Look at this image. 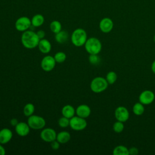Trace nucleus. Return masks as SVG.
I'll use <instances>...</instances> for the list:
<instances>
[{"instance_id": "obj_1", "label": "nucleus", "mask_w": 155, "mask_h": 155, "mask_svg": "<svg viewBox=\"0 0 155 155\" xmlns=\"http://www.w3.org/2000/svg\"><path fill=\"white\" fill-rule=\"evenodd\" d=\"M39 40L36 33L31 30L24 31L21 38L22 45L27 49H33L38 47Z\"/></svg>"}, {"instance_id": "obj_2", "label": "nucleus", "mask_w": 155, "mask_h": 155, "mask_svg": "<svg viewBox=\"0 0 155 155\" xmlns=\"http://www.w3.org/2000/svg\"><path fill=\"white\" fill-rule=\"evenodd\" d=\"M87 39V32L82 28L75 29L71 35V41L76 47H82L84 45Z\"/></svg>"}, {"instance_id": "obj_3", "label": "nucleus", "mask_w": 155, "mask_h": 155, "mask_svg": "<svg viewBox=\"0 0 155 155\" xmlns=\"http://www.w3.org/2000/svg\"><path fill=\"white\" fill-rule=\"evenodd\" d=\"M84 46L85 50L90 54H97L100 53L102 49L101 41L94 37L87 39Z\"/></svg>"}, {"instance_id": "obj_4", "label": "nucleus", "mask_w": 155, "mask_h": 155, "mask_svg": "<svg viewBox=\"0 0 155 155\" xmlns=\"http://www.w3.org/2000/svg\"><path fill=\"white\" fill-rule=\"evenodd\" d=\"M108 82L102 77L94 78L90 83V88L92 91L99 93L105 90L108 87Z\"/></svg>"}, {"instance_id": "obj_5", "label": "nucleus", "mask_w": 155, "mask_h": 155, "mask_svg": "<svg viewBox=\"0 0 155 155\" xmlns=\"http://www.w3.org/2000/svg\"><path fill=\"white\" fill-rule=\"evenodd\" d=\"M27 124L31 129L41 130L45 127L46 121L42 116L32 114L28 117Z\"/></svg>"}, {"instance_id": "obj_6", "label": "nucleus", "mask_w": 155, "mask_h": 155, "mask_svg": "<svg viewBox=\"0 0 155 155\" xmlns=\"http://www.w3.org/2000/svg\"><path fill=\"white\" fill-rule=\"evenodd\" d=\"M87 126V122L85 119L78 116H73L70 119V128L75 131H81L85 129Z\"/></svg>"}, {"instance_id": "obj_7", "label": "nucleus", "mask_w": 155, "mask_h": 155, "mask_svg": "<svg viewBox=\"0 0 155 155\" xmlns=\"http://www.w3.org/2000/svg\"><path fill=\"white\" fill-rule=\"evenodd\" d=\"M31 27V19L27 16H21L16 19L15 23V27L16 30L24 32L28 30Z\"/></svg>"}, {"instance_id": "obj_8", "label": "nucleus", "mask_w": 155, "mask_h": 155, "mask_svg": "<svg viewBox=\"0 0 155 155\" xmlns=\"http://www.w3.org/2000/svg\"><path fill=\"white\" fill-rule=\"evenodd\" d=\"M56 61L53 56L50 55L45 56L41 60V67L45 71H50L56 66Z\"/></svg>"}, {"instance_id": "obj_9", "label": "nucleus", "mask_w": 155, "mask_h": 155, "mask_svg": "<svg viewBox=\"0 0 155 155\" xmlns=\"http://www.w3.org/2000/svg\"><path fill=\"white\" fill-rule=\"evenodd\" d=\"M57 133L56 131L51 128H42L40 133V137L42 140L46 142H51L56 139Z\"/></svg>"}, {"instance_id": "obj_10", "label": "nucleus", "mask_w": 155, "mask_h": 155, "mask_svg": "<svg viewBox=\"0 0 155 155\" xmlns=\"http://www.w3.org/2000/svg\"><path fill=\"white\" fill-rule=\"evenodd\" d=\"M15 130L18 135L21 137H25L29 134L30 127L27 122H20L15 127Z\"/></svg>"}, {"instance_id": "obj_11", "label": "nucleus", "mask_w": 155, "mask_h": 155, "mask_svg": "<svg viewBox=\"0 0 155 155\" xmlns=\"http://www.w3.org/2000/svg\"><path fill=\"white\" fill-rule=\"evenodd\" d=\"M115 117L119 121L124 122L128 119L129 112L124 107H118L115 110Z\"/></svg>"}, {"instance_id": "obj_12", "label": "nucleus", "mask_w": 155, "mask_h": 155, "mask_svg": "<svg viewBox=\"0 0 155 155\" xmlns=\"http://www.w3.org/2000/svg\"><path fill=\"white\" fill-rule=\"evenodd\" d=\"M154 99V94L150 90H145L142 92L139 96V101L142 104L148 105L153 102Z\"/></svg>"}, {"instance_id": "obj_13", "label": "nucleus", "mask_w": 155, "mask_h": 155, "mask_svg": "<svg viewBox=\"0 0 155 155\" xmlns=\"http://www.w3.org/2000/svg\"><path fill=\"white\" fill-rule=\"evenodd\" d=\"M113 22L109 18H104L99 22L100 30L104 33H108L113 29Z\"/></svg>"}, {"instance_id": "obj_14", "label": "nucleus", "mask_w": 155, "mask_h": 155, "mask_svg": "<svg viewBox=\"0 0 155 155\" xmlns=\"http://www.w3.org/2000/svg\"><path fill=\"white\" fill-rule=\"evenodd\" d=\"M12 137L13 133L10 129L4 128L0 130V143H7L11 140Z\"/></svg>"}, {"instance_id": "obj_15", "label": "nucleus", "mask_w": 155, "mask_h": 155, "mask_svg": "<svg viewBox=\"0 0 155 155\" xmlns=\"http://www.w3.org/2000/svg\"><path fill=\"white\" fill-rule=\"evenodd\" d=\"M76 116L82 117L87 118L91 114V109L90 107L86 104H81L77 107L76 109Z\"/></svg>"}, {"instance_id": "obj_16", "label": "nucleus", "mask_w": 155, "mask_h": 155, "mask_svg": "<svg viewBox=\"0 0 155 155\" xmlns=\"http://www.w3.org/2000/svg\"><path fill=\"white\" fill-rule=\"evenodd\" d=\"M38 47L42 53L47 54L51 50V44L48 40L44 38L39 40Z\"/></svg>"}, {"instance_id": "obj_17", "label": "nucleus", "mask_w": 155, "mask_h": 155, "mask_svg": "<svg viewBox=\"0 0 155 155\" xmlns=\"http://www.w3.org/2000/svg\"><path fill=\"white\" fill-rule=\"evenodd\" d=\"M61 113L63 116L68 119H71V117L74 116L76 113V110L72 105L68 104L64 105L62 107Z\"/></svg>"}, {"instance_id": "obj_18", "label": "nucleus", "mask_w": 155, "mask_h": 155, "mask_svg": "<svg viewBox=\"0 0 155 155\" xmlns=\"http://www.w3.org/2000/svg\"><path fill=\"white\" fill-rule=\"evenodd\" d=\"M69 38L68 33L65 30H61L54 35L55 41L59 44H64L68 40Z\"/></svg>"}, {"instance_id": "obj_19", "label": "nucleus", "mask_w": 155, "mask_h": 155, "mask_svg": "<svg viewBox=\"0 0 155 155\" xmlns=\"http://www.w3.org/2000/svg\"><path fill=\"white\" fill-rule=\"evenodd\" d=\"M71 139V135L70 133L66 131H62L57 134L56 136V140L60 143H66Z\"/></svg>"}, {"instance_id": "obj_20", "label": "nucleus", "mask_w": 155, "mask_h": 155, "mask_svg": "<svg viewBox=\"0 0 155 155\" xmlns=\"http://www.w3.org/2000/svg\"><path fill=\"white\" fill-rule=\"evenodd\" d=\"M44 21H45V19L42 15L41 14L35 15L31 19V25L34 27H39L44 24Z\"/></svg>"}, {"instance_id": "obj_21", "label": "nucleus", "mask_w": 155, "mask_h": 155, "mask_svg": "<svg viewBox=\"0 0 155 155\" xmlns=\"http://www.w3.org/2000/svg\"><path fill=\"white\" fill-rule=\"evenodd\" d=\"M35 110V107L34 105L31 103H27L25 105L23 108V113L25 116L29 117L33 114Z\"/></svg>"}, {"instance_id": "obj_22", "label": "nucleus", "mask_w": 155, "mask_h": 155, "mask_svg": "<svg viewBox=\"0 0 155 155\" xmlns=\"http://www.w3.org/2000/svg\"><path fill=\"white\" fill-rule=\"evenodd\" d=\"M50 29L54 34L58 33L62 30L61 23L57 20H54L50 24Z\"/></svg>"}, {"instance_id": "obj_23", "label": "nucleus", "mask_w": 155, "mask_h": 155, "mask_svg": "<svg viewBox=\"0 0 155 155\" xmlns=\"http://www.w3.org/2000/svg\"><path fill=\"white\" fill-rule=\"evenodd\" d=\"M113 154L114 155H128L129 152L127 148L123 145H119L114 148Z\"/></svg>"}, {"instance_id": "obj_24", "label": "nucleus", "mask_w": 155, "mask_h": 155, "mask_svg": "<svg viewBox=\"0 0 155 155\" xmlns=\"http://www.w3.org/2000/svg\"><path fill=\"white\" fill-rule=\"evenodd\" d=\"M54 58L56 63H62L64 62L67 58L66 54L63 51H58L54 55Z\"/></svg>"}, {"instance_id": "obj_25", "label": "nucleus", "mask_w": 155, "mask_h": 155, "mask_svg": "<svg viewBox=\"0 0 155 155\" xmlns=\"http://www.w3.org/2000/svg\"><path fill=\"white\" fill-rule=\"evenodd\" d=\"M145 108L142 103H136L133 108V113L136 115H141L143 113Z\"/></svg>"}, {"instance_id": "obj_26", "label": "nucleus", "mask_w": 155, "mask_h": 155, "mask_svg": "<svg viewBox=\"0 0 155 155\" xmlns=\"http://www.w3.org/2000/svg\"><path fill=\"white\" fill-rule=\"evenodd\" d=\"M117 79V74L114 71H110L106 76V80L110 84H113Z\"/></svg>"}, {"instance_id": "obj_27", "label": "nucleus", "mask_w": 155, "mask_h": 155, "mask_svg": "<svg viewBox=\"0 0 155 155\" xmlns=\"http://www.w3.org/2000/svg\"><path fill=\"white\" fill-rule=\"evenodd\" d=\"M58 125L61 128H67L70 125V119L62 116L58 120Z\"/></svg>"}, {"instance_id": "obj_28", "label": "nucleus", "mask_w": 155, "mask_h": 155, "mask_svg": "<svg viewBox=\"0 0 155 155\" xmlns=\"http://www.w3.org/2000/svg\"><path fill=\"white\" fill-rule=\"evenodd\" d=\"M124 128V124L122 122L117 121L113 125V130L116 133H120L123 131Z\"/></svg>"}, {"instance_id": "obj_29", "label": "nucleus", "mask_w": 155, "mask_h": 155, "mask_svg": "<svg viewBox=\"0 0 155 155\" xmlns=\"http://www.w3.org/2000/svg\"><path fill=\"white\" fill-rule=\"evenodd\" d=\"M88 60L90 64L93 65H96L100 62V58L97 54H90Z\"/></svg>"}, {"instance_id": "obj_30", "label": "nucleus", "mask_w": 155, "mask_h": 155, "mask_svg": "<svg viewBox=\"0 0 155 155\" xmlns=\"http://www.w3.org/2000/svg\"><path fill=\"white\" fill-rule=\"evenodd\" d=\"M50 145H51V147L53 150H57L59 148L60 143L56 139V140L52 141L51 142H50Z\"/></svg>"}, {"instance_id": "obj_31", "label": "nucleus", "mask_w": 155, "mask_h": 155, "mask_svg": "<svg viewBox=\"0 0 155 155\" xmlns=\"http://www.w3.org/2000/svg\"><path fill=\"white\" fill-rule=\"evenodd\" d=\"M36 34H37V36H38V38H39V39H44L45 38V32L42 30H38L36 32Z\"/></svg>"}, {"instance_id": "obj_32", "label": "nucleus", "mask_w": 155, "mask_h": 155, "mask_svg": "<svg viewBox=\"0 0 155 155\" xmlns=\"http://www.w3.org/2000/svg\"><path fill=\"white\" fill-rule=\"evenodd\" d=\"M128 152H129V154L137 155L139 153V150L136 147H132V148H131L130 149L128 150Z\"/></svg>"}, {"instance_id": "obj_33", "label": "nucleus", "mask_w": 155, "mask_h": 155, "mask_svg": "<svg viewBox=\"0 0 155 155\" xmlns=\"http://www.w3.org/2000/svg\"><path fill=\"white\" fill-rule=\"evenodd\" d=\"M18 120L16 118H12L10 120V124L14 127H15L18 124Z\"/></svg>"}, {"instance_id": "obj_34", "label": "nucleus", "mask_w": 155, "mask_h": 155, "mask_svg": "<svg viewBox=\"0 0 155 155\" xmlns=\"http://www.w3.org/2000/svg\"><path fill=\"white\" fill-rule=\"evenodd\" d=\"M5 150L4 147L0 143V155H5Z\"/></svg>"}, {"instance_id": "obj_35", "label": "nucleus", "mask_w": 155, "mask_h": 155, "mask_svg": "<svg viewBox=\"0 0 155 155\" xmlns=\"http://www.w3.org/2000/svg\"><path fill=\"white\" fill-rule=\"evenodd\" d=\"M151 70L154 73H155V61L153 62L151 65Z\"/></svg>"}, {"instance_id": "obj_36", "label": "nucleus", "mask_w": 155, "mask_h": 155, "mask_svg": "<svg viewBox=\"0 0 155 155\" xmlns=\"http://www.w3.org/2000/svg\"><path fill=\"white\" fill-rule=\"evenodd\" d=\"M154 41H155V35H154Z\"/></svg>"}]
</instances>
